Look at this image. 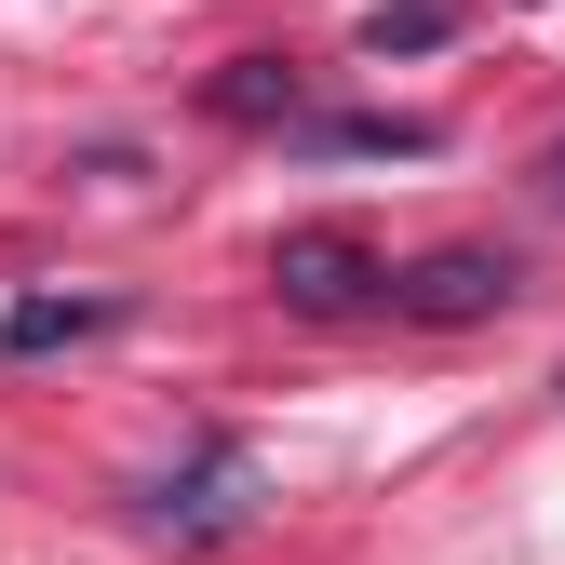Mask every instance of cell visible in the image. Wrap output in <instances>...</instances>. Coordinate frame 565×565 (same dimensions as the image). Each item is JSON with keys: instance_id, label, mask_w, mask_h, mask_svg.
I'll return each instance as SVG.
<instances>
[{"instance_id": "8992f818", "label": "cell", "mask_w": 565, "mask_h": 565, "mask_svg": "<svg viewBox=\"0 0 565 565\" xmlns=\"http://www.w3.org/2000/svg\"><path fill=\"white\" fill-rule=\"evenodd\" d=\"M108 323H121V297H14V310H0V364L82 350V337H108Z\"/></svg>"}, {"instance_id": "9c48e42d", "label": "cell", "mask_w": 565, "mask_h": 565, "mask_svg": "<svg viewBox=\"0 0 565 565\" xmlns=\"http://www.w3.org/2000/svg\"><path fill=\"white\" fill-rule=\"evenodd\" d=\"M552 391H565V377H552Z\"/></svg>"}, {"instance_id": "ba28073f", "label": "cell", "mask_w": 565, "mask_h": 565, "mask_svg": "<svg viewBox=\"0 0 565 565\" xmlns=\"http://www.w3.org/2000/svg\"><path fill=\"white\" fill-rule=\"evenodd\" d=\"M525 189H539V202H552V216H565V135H552V149H539V162H525Z\"/></svg>"}, {"instance_id": "5b68a950", "label": "cell", "mask_w": 565, "mask_h": 565, "mask_svg": "<svg viewBox=\"0 0 565 565\" xmlns=\"http://www.w3.org/2000/svg\"><path fill=\"white\" fill-rule=\"evenodd\" d=\"M282 149H310V162H431L445 121H417V108H310Z\"/></svg>"}, {"instance_id": "52a82bcc", "label": "cell", "mask_w": 565, "mask_h": 565, "mask_svg": "<svg viewBox=\"0 0 565 565\" xmlns=\"http://www.w3.org/2000/svg\"><path fill=\"white\" fill-rule=\"evenodd\" d=\"M471 14H458V0H377V14H364V54L391 67V54H445Z\"/></svg>"}, {"instance_id": "6da1fadb", "label": "cell", "mask_w": 565, "mask_h": 565, "mask_svg": "<svg viewBox=\"0 0 565 565\" xmlns=\"http://www.w3.org/2000/svg\"><path fill=\"white\" fill-rule=\"evenodd\" d=\"M269 297L297 310V323H364V310H391V256H377L364 230L310 216V230L269 243Z\"/></svg>"}, {"instance_id": "3957f363", "label": "cell", "mask_w": 565, "mask_h": 565, "mask_svg": "<svg viewBox=\"0 0 565 565\" xmlns=\"http://www.w3.org/2000/svg\"><path fill=\"white\" fill-rule=\"evenodd\" d=\"M512 297H525V269H512L499 243H431V256L391 269V310H404V323H499Z\"/></svg>"}, {"instance_id": "7a4b0ae2", "label": "cell", "mask_w": 565, "mask_h": 565, "mask_svg": "<svg viewBox=\"0 0 565 565\" xmlns=\"http://www.w3.org/2000/svg\"><path fill=\"white\" fill-rule=\"evenodd\" d=\"M135 525H149V539H243L256 525V458L243 445H202L189 471H162V484H135Z\"/></svg>"}, {"instance_id": "277c9868", "label": "cell", "mask_w": 565, "mask_h": 565, "mask_svg": "<svg viewBox=\"0 0 565 565\" xmlns=\"http://www.w3.org/2000/svg\"><path fill=\"white\" fill-rule=\"evenodd\" d=\"M202 121H230V135H297V121H310V67H297V54H230V67H202Z\"/></svg>"}]
</instances>
